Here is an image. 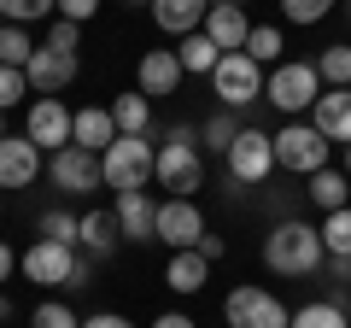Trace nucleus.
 Listing matches in <instances>:
<instances>
[{
  "label": "nucleus",
  "mask_w": 351,
  "mask_h": 328,
  "mask_svg": "<svg viewBox=\"0 0 351 328\" xmlns=\"http://www.w3.org/2000/svg\"><path fill=\"white\" fill-rule=\"evenodd\" d=\"M152 328H193V316H182V311H170V316H158Z\"/></svg>",
  "instance_id": "42"
},
{
  "label": "nucleus",
  "mask_w": 351,
  "mask_h": 328,
  "mask_svg": "<svg viewBox=\"0 0 351 328\" xmlns=\"http://www.w3.org/2000/svg\"><path fill=\"white\" fill-rule=\"evenodd\" d=\"M47 12H59V0H0L6 24H29V18H47Z\"/></svg>",
  "instance_id": "33"
},
{
  "label": "nucleus",
  "mask_w": 351,
  "mask_h": 328,
  "mask_svg": "<svg viewBox=\"0 0 351 328\" xmlns=\"http://www.w3.org/2000/svg\"><path fill=\"white\" fill-rule=\"evenodd\" d=\"M29 53H36V41L24 36V24H6L0 30V65H12V71H24Z\"/></svg>",
  "instance_id": "28"
},
{
  "label": "nucleus",
  "mask_w": 351,
  "mask_h": 328,
  "mask_svg": "<svg viewBox=\"0 0 351 328\" xmlns=\"http://www.w3.org/2000/svg\"><path fill=\"white\" fill-rule=\"evenodd\" d=\"M76 41H82V24L59 18V24H53V36H47V47H53V53H76Z\"/></svg>",
  "instance_id": "37"
},
{
  "label": "nucleus",
  "mask_w": 351,
  "mask_h": 328,
  "mask_svg": "<svg viewBox=\"0 0 351 328\" xmlns=\"http://www.w3.org/2000/svg\"><path fill=\"white\" fill-rule=\"evenodd\" d=\"M36 229H41V240H59V246H76L82 240V217H71V211H47Z\"/></svg>",
  "instance_id": "30"
},
{
  "label": "nucleus",
  "mask_w": 351,
  "mask_h": 328,
  "mask_svg": "<svg viewBox=\"0 0 351 328\" xmlns=\"http://www.w3.org/2000/svg\"><path fill=\"white\" fill-rule=\"evenodd\" d=\"M211 89H217V100L228 112H240V106H252L263 94V65H252L246 53H223L217 71H211Z\"/></svg>",
  "instance_id": "7"
},
{
  "label": "nucleus",
  "mask_w": 351,
  "mask_h": 328,
  "mask_svg": "<svg viewBox=\"0 0 351 328\" xmlns=\"http://www.w3.org/2000/svg\"><path fill=\"white\" fill-rule=\"evenodd\" d=\"M205 276H211V258L205 253H170V264H164V288H176V293H199L205 288Z\"/></svg>",
  "instance_id": "21"
},
{
  "label": "nucleus",
  "mask_w": 351,
  "mask_h": 328,
  "mask_svg": "<svg viewBox=\"0 0 351 328\" xmlns=\"http://www.w3.org/2000/svg\"><path fill=\"white\" fill-rule=\"evenodd\" d=\"M316 76L334 82V89H351V47H328L322 59H316Z\"/></svg>",
  "instance_id": "32"
},
{
  "label": "nucleus",
  "mask_w": 351,
  "mask_h": 328,
  "mask_svg": "<svg viewBox=\"0 0 351 328\" xmlns=\"http://www.w3.org/2000/svg\"><path fill=\"white\" fill-rule=\"evenodd\" d=\"M112 141H117L112 112H100V106H82V112H71V147H82V152H106Z\"/></svg>",
  "instance_id": "19"
},
{
  "label": "nucleus",
  "mask_w": 351,
  "mask_h": 328,
  "mask_svg": "<svg viewBox=\"0 0 351 328\" xmlns=\"http://www.w3.org/2000/svg\"><path fill=\"white\" fill-rule=\"evenodd\" d=\"M346 176H351V147H346Z\"/></svg>",
  "instance_id": "46"
},
{
  "label": "nucleus",
  "mask_w": 351,
  "mask_h": 328,
  "mask_svg": "<svg viewBox=\"0 0 351 328\" xmlns=\"http://www.w3.org/2000/svg\"><path fill=\"white\" fill-rule=\"evenodd\" d=\"M112 124H117V135H147V129H152V100H147V94H117V100H112Z\"/></svg>",
  "instance_id": "24"
},
{
  "label": "nucleus",
  "mask_w": 351,
  "mask_h": 328,
  "mask_svg": "<svg viewBox=\"0 0 351 328\" xmlns=\"http://www.w3.org/2000/svg\"><path fill=\"white\" fill-rule=\"evenodd\" d=\"M152 159H158V147H152L147 135H117L112 147L100 152V182L117 188V194H135V188H147Z\"/></svg>",
  "instance_id": "3"
},
{
  "label": "nucleus",
  "mask_w": 351,
  "mask_h": 328,
  "mask_svg": "<svg viewBox=\"0 0 351 328\" xmlns=\"http://www.w3.org/2000/svg\"><path fill=\"white\" fill-rule=\"evenodd\" d=\"M176 59H182V76H211L223 53L211 47V36H205V30H193V36L176 41Z\"/></svg>",
  "instance_id": "23"
},
{
  "label": "nucleus",
  "mask_w": 351,
  "mask_h": 328,
  "mask_svg": "<svg viewBox=\"0 0 351 328\" xmlns=\"http://www.w3.org/2000/svg\"><path fill=\"white\" fill-rule=\"evenodd\" d=\"M205 235V217L193 200H164L158 205V240L170 246V253H188V246H199Z\"/></svg>",
  "instance_id": "11"
},
{
  "label": "nucleus",
  "mask_w": 351,
  "mask_h": 328,
  "mask_svg": "<svg viewBox=\"0 0 351 328\" xmlns=\"http://www.w3.org/2000/svg\"><path fill=\"white\" fill-rule=\"evenodd\" d=\"M205 12H211V0H152V24L164 36H176V41L205 30Z\"/></svg>",
  "instance_id": "16"
},
{
  "label": "nucleus",
  "mask_w": 351,
  "mask_h": 328,
  "mask_svg": "<svg viewBox=\"0 0 351 328\" xmlns=\"http://www.w3.org/2000/svg\"><path fill=\"white\" fill-rule=\"evenodd\" d=\"M29 328H82V316H76L71 305L47 299V305H36V316H29Z\"/></svg>",
  "instance_id": "34"
},
{
  "label": "nucleus",
  "mask_w": 351,
  "mask_h": 328,
  "mask_svg": "<svg viewBox=\"0 0 351 328\" xmlns=\"http://www.w3.org/2000/svg\"><path fill=\"white\" fill-rule=\"evenodd\" d=\"M29 141H36L41 152L71 147V106H64V100H53V94H41V100L29 106Z\"/></svg>",
  "instance_id": "12"
},
{
  "label": "nucleus",
  "mask_w": 351,
  "mask_h": 328,
  "mask_svg": "<svg viewBox=\"0 0 351 328\" xmlns=\"http://www.w3.org/2000/svg\"><path fill=\"white\" fill-rule=\"evenodd\" d=\"M152 176H158L164 188L176 194V200H188V194L205 182V164H199V129H182V124H176L170 135H164L158 159H152Z\"/></svg>",
  "instance_id": "2"
},
{
  "label": "nucleus",
  "mask_w": 351,
  "mask_h": 328,
  "mask_svg": "<svg viewBox=\"0 0 351 328\" xmlns=\"http://www.w3.org/2000/svg\"><path fill=\"white\" fill-rule=\"evenodd\" d=\"M281 47H287V41H281V30H269V24H252V36H246V47H240V53H246V59L252 65H269V59H281Z\"/></svg>",
  "instance_id": "29"
},
{
  "label": "nucleus",
  "mask_w": 351,
  "mask_h": 328,
  "mask_svg": "<svg viewBox=\"0 0 351 328\" xmlns=\"http://www.w3.org/2000/svg\"><path fill=\"white\" fill-rule=\"evenodd\" d=\"M276 141V164L281 170H299V176H316V170H328V141L316 135V124H287Z\"/></svg>",
  "instance_id": "8"
},
{
  "label": "nucleus",
  "mask_w": 351,
  "mask_h": 328,
  "mask_svg": "<svg viewBox=\"0 0 351 328\" xmlns=\"http://www.w3.org/2000/svg\"><path fill=\"white\" fill-rule=\"evenodd\" d=\"M328 270H334V281H351V258H328Z\"/></svg>",
  "instance_id": "43"
},
{
  "label": "nucleus",
  "mask_w": 351,
  "mask_h": 328,
  "mask_svg": "<svg viewBox=\"0 0 351 328\" xmlns=\"http://www.w3.org/2000/svg\"><path fill=\"white\" fill-rule=\"evenodd\" d=\"M223 159H228V182H234V188H258V182L276 170V141L263 135V129H240Z\"/></svg>",
  "instance_id": "5"
},
{
  "label": "nucleus",
  "mask_w": 351,
  "mask_h": 328,
  "mask_svg": "<svg viewBox=\"0 0 351 328\" xmlns=\"http://www.w3.org/2000/svg\"><path fill=\"white\" fill-rule=\"evenodd\" d=\"M47 176H53L59 194H94V188H106V182H100V152H82V147H59L47 159Z\"/></svg>",
  "instance_id": "9"
},
{
  "label": "nucleus",
  "mask_w": 351,
  "mask_h": 328,
  "mask_svg": "<svg viewBox=\"0 0 351 328\" xmlns=\"http://www.w3.org/2000/svg\"><path fill=\"white\" fill-rule=\"evenodd\" d=\"M12 270H18V253H12V246H6V240H0V288L12 281Z\"/></svg>",
  "instance_id": "41"
},
{
  "label": "nucleus",
  "mask_w": 351,
  "mask_h": 328,
  "mask_svg": "<svg viewBox=\"0 0 351 328\" xmlns=\"http://www.w3.org/2000/svg\"><path fill=\"white\" fill-rule=\"evenodd\" d=\"M18 270H24L29 281H41V288H82L88 281V264L76 258V246H59V240H36V246L18 258Z\"/></svg>",
  "instance_id": "4"
},
{
  "label": "nucleus",
  "mask_w": 351,
  "mask_h": 328,
  "mask_svg": "<svg viewBox=\"0 0 351 328\" xmlns=\"http://www.w3.org/2000/svg\"><path fill=\"white\" fill-rule=\"evenodd\" d=\"M346 194H351V176H339V170H316L311 176V200L322 205V211H339Z\"/></svg>",
  "instance_id": "25"
},
{
  "label": "nucleus",
  "mask_w": 351,
  "mask_h": 328,
  "mask_svg": "<svg viewBox=\"0 0 351 328\" xmlns=\"http://www.w3.org/2000/svg\"><path fill=\"white\" fill-rule=\"evenodd\" d=\"M281 12H287L293 24H316V18L334 12V0H281Z\"/></svg>",
  "instance_id": "36"
},
{
  "label": "nucleus",
  "mask_w": 351,
  "mask_h": 328,
  "mask_svg": "<svg viewBox=\"0 0 351 328\" xmlns=\"http://www.w3.org/2000/svg\"><path fill=\"white\" fill-rule=\"evenodd\" d=\"M211 6H240V0H211Z\"/></svg>",
  "instance_id": "45"
},
{
  "label": "nucleus",
  "mask_w": 351,
  "mask_h": 328,
  "mask_svg": "<svg viewBox=\"0 0 351 328\" xmlns=\"http://www.w3.org/2000/svg\"><path fill=\"white\" fill-rule=\"evenodd\" d=\"M293 328H351V316L339 311V305H304V311H293Z\"/></svg>",
  "instance_id": "31"
},
{
  "label": "nucleus",
  "mask_w": 351,
  "mask_h": 328,
  "mask_svg": "<svg viewBox=\"0 0 351 328\" xmlns=\"http://www.w3.org/2000/svg\"><path fill=\"white\" fill-rule=\"evenodd\" d=\"M316 94H322L316 65H276L269 71V100H276V112H304V106H316Z\"/></svg>",
  "instance_id": "10"
},
{
  "label": "nucleus",
  "mask_w": 351,
  "mask_h": 328,
  "mask_svg": "<svg viewBox=\"0 0 351 328\" xmlns=\"http://www.w3.org/2000/svg\"><path fill=\"white\" fill-rule=\"evenodd\" d=\"M223 316H228V328H293V311L269 288H234Z\"/></svg>",
  "instance_id": "6"
},
{
  "label": "nucleus",
  "mask_w": 351,
  "mask_h": 328,
  "mask_svg": "<svg viewBox=\"0 0 351 328\" xmlns=\"http://www.w3.org/2000/svg\"><path fill=\"white\" fill-rule=\"evenodd\" d=\"M141 94L147 100H158V94H176L182 89V59H176V47H152L147 59H141Z\"/></svg>",
  "instance_id": "17"
},
{
  "label": "nucleus",
  "mask_w": 351,
  "mask_h": 328,
  "mask_svg": "<svg viewBox=\"0 0 351 328\" xmlns=\"http://www.w3.org/2000/svg\"><path fill=\"white\" fill-rule=\"evenodd\" d=\"M263 264L276 276H316L328 264V246H322V229L316 223H276L269 240H263Z\"/></svg>",
  "instance_id": "1"
},
{
  "label": "nucleus",
  "mask_w": 351,
  "mask_h": 328,
  "mask_svg": "<svg viewBox=\"0 0 351 328\" xmlns=\"http://www.w3.org/2000/svg\"><path fill=\"white\" fill-rule=\"evenodd\" d=\"M129 6H152V0H129Z\"/></svg>",
  "instance_id": "48"
},
{
  "label": "nucleus",
  "mask_w": 351,
  "mask_h": 328,
  "mask_svg": "<svg viewBox=\"0 0 351 328\" xmlns=\"http://www.w3.org/2000/svg\"><path fill=\"white\" fill-rule=\"evenodd\" d=\"M322 246H328V258H351V205L322 217Z\"/></svg>",
  "instance_id": "26"
},
{
  "label": "nucleus",
  "mask_w": 351,
  "mask_h": 328,
  "mask_svg": "<svg viewBox=\"0 0 351 328\" xmlns=\"http://www.w3.org/2000/svg\"><path fill=\"white\" fill-rule=\"evenodd\" d=\"M240 129H246V124H240V112H228V106H223V112H217L211 124L199 129V141H205L211 152H228V147H234V135H240Z\"/></svg>",
  "instance_id": "27"
},
{
  "label": "nucleus",
  "mask_w": 351,
  "mask_h": 328,
  "mask_svg": "<svg viewBox=\"0 0 351 328\" xmlns=\"http://www.w3.org/2000/svg\"><path fill=\"white\" fill-rule=\"evenodd\" d=\"M0 135H6V112H0Z\"/></svg>",
  "instance_id": "47"
},
{
  "label": "nucleus",
  "mask_w": 351,
  "mask_h": 328,
  "mask_svg": "<svg viewBox=\"0 0 351 328\" xmlns=\"http://www.w3.org/2000/svg\"><path fill=\"white\" fill-rule=\"evenodd\" d=\"M316 135L322 141H346L351 147V89L316 94Z\"/></svg>",
  "instance_id": "20"
},
{
  "label": "nucleus",
  "mask_w": 351,
  "mask_h": 328,
  "mask_svg": "<svg viewBox=\"0 0 351 328\" xmlns=\"http://www.w3.org/2000/svg\"><path fill=\"white\" fill-rule=\"evenodd\" d=\"M117 240H123V229H117L112 211H88V217H82V240H76V246H88L94 258H112Z\"/></svg>",
  "instance_id": "22"
},
{
  "label": "nucleus",
  "mask_w": 351,
  "mask_h": 328,
  "mask_svg": "<svg viewBox=\"0 0 351 328\" xmlns=\"http://www.w3.org/2000/svg\"><path fill=\"white\" fill-rule=\"evenodd\" d=\"M6 316H12V299H6V293H0V323H6Z\"/></svg>",
  "instance_id": "44"
},
{
  "label": "nucleus",
  "mask_w": 351,
  "mask_h": 328,
  "mask_svg": "<svg viewBox=\"0 0 351 328\" xmlns=\"http://www.w3.org/2000/svg\"><path fill=\"white\" fill-rule=\"evenodd\" d=\"M193 253H205V258H211V264H217V258H223L228 246H223V235H199V246H193Z\"/></svg>",
  "instance_id": "40"
},
{
  "label": "nucleus",
  "mask_w": 351,
  "mask_h": 328,
  "mask_svg": "<svg viewBox=\"0 0 351 328\" xmlns=\"http://www.w3.org/2000/svg\"><path fill=\"white\" fill-rule=\"evenodd\" d=\"M117 229H123V240H158V200H152L147 188H135V194H117Z\"/></svg>",
  "instance_id": "14"
},
{
  "label": "nucleus",
  "mask_w": 351,
  "mask_h": 328,
  "mask_svg": "<svg viewBox=\"0 0 351 328\" xmlns=\"http://www.w3.org/2000/svg\"><path fill=\"white\" fill-rule=\"evenodd\" d=\"M205 36H211L217 53H240V47H246V36H252L246 6H211V12H205Z\"/></svg>",
  "instance_id": "18"
},
{
  "label": "nucleus",
  "mask_w": 351,
  "mask_h": 328,
  "mask_svg": "<svg viewBox=\"0 0 351 328\" xmlns=\"http://www.w3.org/2000/svg\"><path fill=\"white\" fill-rule=\"evenodd\" d=\"M82 328H135V323H129V316H117V311H100V316H88Z\"/></svg>",
  "instance_id": "39"
},
{
  "label": "nucleus",
  "mask_w": 351,
  "mask_h": 328,
  "mask_svg": "<svg viewBox=\"0 0 351 328\" xmlns=\"http://www.w3.org/2000/svg\"><path fill=\"white\" fill-rule=\"evenodd\" d=\"M94 12H100V0H59V18H71V24H88Z\"/></svg>",
  "instance_id": "38"
},
{
  "label": "nucleus",
  "mask_w": 351,
  "mask_h": 328,
  "mask_svg": "<svg viewBox=\"0 0 351 328\" xmlns=\"http://www.w3.org/2000/svg\"><path fill=\"white\" fill-rule=\"evenodd\" d=\"M24 94H29V76H24V71H12V65H0V112H12Z\"/></svg>",
  "instance_id": "35"
},
{
  "label": "nucleus",
  "mask_w": 351,
  "mask_h": 328,
  "mask_svg": "<svg viewBox=\"0 0 351 328\" xmlns=\"http://www.w3.org/2000/svg\"><path fill=\"white\" fill-rule=\"evenodd\" d=\"M41 176V147L29 135H0V188H29Z\"/></svg>",
  "instance_id": "13"
},
{
  "label": "nucleus",
  "mask_w": 351,
  "mask_h": 328,
  "mask_svg": "<svg viewBox=\"0 0 351 328\" xmlns=\"http://www.w3.org/2000/svg\"><path fill=\"white\" fill-rule=\"evenodd\" d=\"M24 76H29V89H36V94H59V89H71V82H76V53L36 47V53H29V65H24Z\"/></svg>",
  "instance_id": "15"
}]
</instances>
